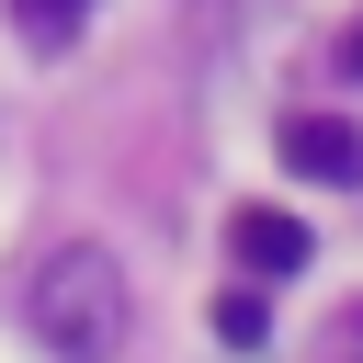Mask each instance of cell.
Wrapping results in <instances>:
<instances>
[{
    "mask_svg": "<svg viewBox=\"0 0 363 363\" xmlns=\"http://www.w3.org/2000/svg\"><path fill=\"white\" fill-rule=\"evenodd\" d=\"M23 318H34V340H45L57 363H113V352H125V329H136L125 261H113V250H91V238H68V250L23 284Z\"/></svg>",
    "mask_w": 363,
    "mask_h": 363,
    "instance_id": "6da1fadb",
    "label": "cell"
},
{
    "mask_svg": "<svg viewBox=\"0 0 363 363\" xmlns=\"http://www.w3.org/2000/svg\"><path fill=\"white\" fill-rule=\"evenodd\" d=\"M227 261H238L250 284H295V272H306V227H295L284 204H238V216H227Z\"/></svg>",
    "mask_w": 363,
    "mask_h": 363,
    "instance_id": "7a4b0ae2",
    "label": "cell"
},
{
    "mask_svg": "<svg viewBox=\"0 0 363 363\" xmlns=\"http://www.w3.org/2000/svg\"><path fill=\"white\" fill-rule=\"evenodd\" d=\"M284 159H295V182H363V125H340V113H284Z\"/></svg>",
    "mask_w": 363,
    "mask_h": 363,
    "instance_id": "3957f363",
    "label": "cell"
},
{
    "mask_svg": "<svg viewBox=\"0 0 363 363\" xmlns=\"http://www.w3.org/2000/svg\"><path fill=\"white\" fill-rule=\"evenodd\" d=\"M216 340H227V352H261V340H272V295H261V284L216 295Z\"/></svg>",
    "mask_w": 363,
    "mask_h": 363,
    "instance_id": "277c9868",
    "label": "cell"
},
{
    "mask_svg": "<svg viewBox=\"0 0 363 363\" xmlns=\"http://www.w3.org/2000/svg\"><path fill=\"white\" fill-rule=\"evenodd\" d=\"M23 23H34V45H68V34H79V0H34Z\"/></svg>",
    "mask_w": 363,
    "mask_h": 363,
    "instance_id": "5b68a950",
    "label": "cell"
},
{
    "mask_svg": "<svg viewBox=\"0 0 363 363\" xmlns=\"http://www.w3.org/2000/svg\"><path fill=\"white\" fill-rule=\"evenodd\" d=\"M352 57H363V45H352Z\"/></svg>",
    "mask_w": 363,
    "mask_h": 363,
    "instance_id": "8992f818",
    "label": "cell"
}]
</instances>
